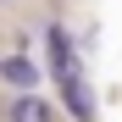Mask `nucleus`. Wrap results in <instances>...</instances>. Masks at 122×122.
<instances>
[{
    "label": "nucleus",
    "mask_w": 122,
    "mask_h": 122,
    "mask_svg": "<svg viewBox=\"0 0 122 122\" xmlns=\"http://www.w3.org/2000/svg\"><path fill=\"white\" fill-rule=\"evenodd\" d=\"M0 6H11V0H0Z\"/></svg>",
    "instance_id": "obj_5"
},
{
    "label": "nucleus",
    "mask_w": 122,
    "mask_h": 122,
    "mask_svg": "<svg viewBox=\"0 0 122 122\" xmlns=\"http://www.w3.org/2000/svg\"><path fill=\"white\" fill-rule=\"evenodd\" d=\"M11 122H56V106H50V100H39L33 89H22V100L11 106Z\"/></svg>",
    "instance_id": "obj_3"
},
{
    "label": "nucleus",
    "mask_w": 122,
    "mask_h": 122,
    "mask_svg": "<svg viewBox=\"0 0 122 122\" xmlns=\"http://www.w3.org/2000/svg\"><path fill=\"white\" fill-rule=\"evenodd\" d=\"M45 39H50V67H56V78H61V83H67V78H78L72 33H67V28H45Z\"/></svg>",
    "instance_id": "obj_1"
},
{
    "label": "nucleus",
    "mask_w": 122,
    "mask_h": 122,
    "mask_svg": "<svg viewBox=\"0 0 122 122\" xmlns=\"http://www.w3.org/2000/svg\"><path fill=\"white\" fill-rule=\"evenodd\" d=\"M61 89H67V106H72V117H94V94H89V83H83V72H78V78H67V83H61Z\"/></svg>",
    "instance_id": "obj_4"
},
{
    "label": "nucleus",
    "mask_w": 122,
    "mask_h": 122,
    "mask_svg": "<svg viewBox=\"0 0 122 122\" xmlns=\"http://www.w3.org/2000/svg\"><path fill=\"white\" fill-rule=\"evenodd\" d=\"M0 78H6L11 89H39V67L22 56V50H11V56H0Z\"/></svg>",
    "instance_id": "obj_2"
}]
</instances>
